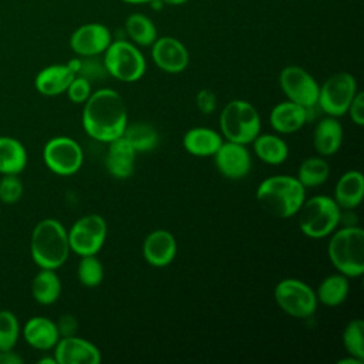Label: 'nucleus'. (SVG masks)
<instances>
[{"mask_svg":"<svg viewBox=\"0 0 364 364\" xmlns=\"http://www.w3.org/2000/svg\"><path fill=\"white\" fill-rule=\"evenodd\" d=\"M54 358L57 364H98L101 353L91 341L74 334L60 337L54 346Z\"/></svg>","mask_w":364,"mask_h":364,"instance_id":"nucleus-16","label":"nucleus"},{"mask_svg":"<svg viewBox=\"0 0 364 364\" xmlns=\"http://www.w3.org/2000/svg\"><path fill=\"white\" fill-rule=\"evenodd\" d=\"M306 199V188L291 175H272L256 189V200L270 215L282 219L296 216Z\"/></svg>","mask_w":364,"mask_h":364,"instance_id":"nucleus-2","label":"nucleus"},{"mask_svg":"<svg viewBox=\"0 0 364 364\" xmlns=\"http://www.w3.org/2000/svg\"><path fill=\"white\" fill-rule=\"evenodd\" d=\"M327 255L334 269L350 277L364 273V230L358 226H341L331 233Z\"/></svg>","mask_w":364,"mask_h":364,"instance_id":"nucleus-4","label":"nucleus"},{"mask_svg":"<svg viewBox=\"0 0 364 364\" xmlns=\"http://www.w3.org/2000/svg\"><path fill=\"white\" fill-rule=\"evenodd\" d=\"M222 142L220 132L206 127H193L182 136L185 151L193 156H213Z\"/></svg>","mask_w":364,"mask_h":364,"instance_id":"nucleus-23","label":"nucleus"},{"mask_svg":"<svg viewBox=\"0 0 364 364\" xmlns=\"http://www.w3.org/2000/svg\"><path fill=\"white\" fill-rule=\"evenodd\" d=\"M23 357L11 350L0 351V364H21Z\"/></svg>","mask_w":364,"mask_h":364,"instance_id":"nucleus-41","label":"nucleus"},{"mask_svg":"<svg viewBox=\"0 0 364 364\" xmlns=\"http://www.w3.org/2000/svg\"><path fill=\"white\" fill-rule=\"evenodd\" d=\"M328 176H330L328 162L324 159V156L316 155V156L306 158L300 164L296 178L306 189H310V188H317L326 183Z\"/></svg>","mask_w":364,"mask_h":364,"instance_id":"nucleus-31","label":"nucleus"},{"mask_svg":"<svg viewBox=\"0 0 364 364\" xmlns=\"http://www.w3.org/2000/svg\"><path fill=\"white\" fill-rule=\"evenodd\" d=\"M27 165L24 145L13 136H0V173L18 175Z\"/></svg>","mask_w":364,"mask_h":364,"instance_id":"nucleus-27","label":"nucleus"},{"mask_svg":"<svg viewBox=\"0 0 364 364\" xmlns=\"http://www.w3.org/2000/svg\"><path fill=\"white\" fill-rule=\"evenodd\" d=\"M212 158L219 173L232 181L243 179L252 169V156L247 145L239 142L223 141Z\"/></svg>","mask_w":364,"mask_h":364,"instance_id":"nucleus-13","label":"nucleus"},{"mask_svg":"<svg viewBox=\"0 0 364 364\" xmlns=\"http://www.w3.org/2000/svg\"><path fill=\"white\" fill-rule=\"evenodd\" d=\"M161 1L169 6H181V4H185L188 0H161Z\"/></svg>","mask_w":364,"mask_h":364,"instance_id":"nucleus-43","label":"nucleus"},{"mask_svg":"<svg viewBox=\"0 0 364 364\" xmlns=\"http://www.w3.org/2000/svg\"><path fill=\"white\" fill-rule=\"evenodd\" d=\"M102 61L108 75L122 82L141 80L146 70V61L139 48L127 40L111 41L102 54Z\"/></svg>","mask_w":364,"mask_h":364,"instance_id":"nucleus-7","label":"nucleus"},{"mask_svg":"<svg viewBox=\"0 0 364 364\" xmlns=\"http://www.w3.org/2000/svg\"><path fill=\"white\" fill-rule=\"evenodd\" d=\"M21 328L20 323L13 311L0 310V351L14 348Z\"/></svg>","mask_w":364,"mask_h":364,"instance_id":"nucleus-34","label":"nucleus"},{"mask_svg":"<svg viewBox=\"0 0 364 364\" xmlns=\"http://www.w3.org/2000/svg\"><path fill=\"white\" fill-rule=\"evenodd\" d=\"M112 41V34L107 26L87 23L75 28L70 37V47L78 57L101 55Z\"/></svg>","mask_w":364,"mask_h":364,"instance_id":"nucleus-14","label":"nucleus"},{"mask_svg":"<svg viewBox=\"0 0 364 364\" xmlns=\"http://www.w3.org/2000/svg\"><path fill=\"white\" fill-rule=\"evenodd\" d=\"M125 33L131 43L141 47H151L158 38V30L154 21L144 13H132L125 20Z\"/></svg>","mask_w":364,"mask_h":364,"instance_id":"nucleus-30","label":"nucleus"},{"mask_svg":"<svg viewBox=\"0 0 364 364\" xmlns=\"http://www.w3.org/2000/svg\"><path fill=\"white\" fill-rule=\"evenodd\" d=\"M61 294V280L55 270L40 269V272L31 280L33 299L44 306L53 304Z\"/></svg>","mask_w":364,"mask_h":364,"instance_id":"nucleus-28","label":"nucleus"},{"mask_svg":"<svg viewBox=\"0 0 364 364\" xmlns=\"http://www.w3.org/2000/svg\"><path fill=\"white\" fill-rule=\"evenodd\" d=\"M82 128L88 136L108 144L122 136L128 124V109L124 98L112 88L92 91L84 102Z\"/></svg>","mask_w":364,"mask_h":364,"instance_id":"nucleus-1","label":"nucleus"},{"mask_svg":"<svg viewBox=\"0 0 364 364\" xmlns=\"http://www.w3.org/2000/svg\"><path fill=\"white\" fill-rule=\"evenodd\" d=\"M65 92L71 102L84 104L92 92V82L82 75H75L68 84Z\"/></svg>","mask_w":364,"mask_h":364,"instance_id":"nucleus-36","label":"nucleus"},{"mask_svg":"<svg viewBox=\"0 0 364 364\" xmlns=\"http://www.w3.org/2000/svg\"><path fill=\"white\" fill-rule=\"evenodd\" d=\"M70 252L67 229L57 219L47 218L34 226L30 253L40 269L57 270L67 262Z\"/></svg>","mask_w":364,"mask_h":364,"instance_id":"nucleus-3","label":"nucleus"},{"mask_svg":"<svg viewBox=\"0 0 364 364\" xmlns=\"http://www.w3.org/2000/svg\"><path fill=\"white\" fill-rule=\"evenodd\" d=\"M75 77L67 64H51L40 70L34 78L36 90L46 97H55L65 92Z\"/></svg>","mask_w":364,"mask_h":364,"instance_id":"nucleus-22","label":"nucleus"},{"mask_svg":"<svg viewBox=\"0 0 364 364\" xmlns=\"http://www.w3.org/2000/svg\"><path fill=\"white\" fill-rule=\"evenodd\" d=\"M176 239L166 229L152 230L142 243V256L145 262L154 267L169 266L176 256Z\"/></svg>","mask_w":364,"mask_h":364,"instance_id":"nucleus-17","label":"nucleus"},{"mask_svg":"<svg viewBox=\"0 0 364 364\" xmlns=\"http://www.w3.org/2000/svg\"><path fill=\"white\" fill-rule=\"evenodd\" d=\"M21 333L28 346L41 351L54 348V346L60 340V333L57 330L55 321L44 316H34L28 318Z\"/></svg>","mask_w":364,"mask_h":364,"instance_id":"nucleus-20","label":"nucleus"},{"mask_svg":"<svg viewBox=\"0 0 364 364\" xmlns=\"http://www.w3.org/2000/svg\"><path fill=\"white\" fill-rule=\"evenodd\" d=\"M81 65L77 75H82L88 78L91 82L92 80H101L102 77L108 75L102 58L100 55H91V57H80Z\"/></svg>","mask_w":364,"mask_h":364,"instance_id":"nucleus-37","label":"nucleus"},{"mask_svg":"<svg viewBox=\"0 0 364 364\" xmlns=\"http://www.w3.org/2000/svg\"><path fill=\"white\" fill-rule=\"evenodd\" d=\"M255 155L267 165H280L289 156L287 142L277 134H259L252 142Z\"/></svg>","mask_w":364,"mask_h":364,"instance_id":"nucleus-25","label":"nucleus"},{"mask_svg":"<svg viewBox=\"0 0 364 364\" xmlns=\"http://www.w3.org/2000/svg\"><path fill=\"white\" fill-rule=\"evenodd\" d=\"M122 136L136 154L149 152L159 144V134L156 128L152 124L144 121L127 124Z\"/></svg>","mask_w":364,"mask_h":364,"instance_id":"nucleus-29","label":"nucleus"},{"mask_svg":"<svg viewBox=\"0 0 364 364\" xmlns=\"http://www.w3.org/2000/svg\"><path fill=\"white\" fill-rule=\"evenodd\" d=\"M38 363L40 364H57V361H55V358L54 357H43V358H40L38 360Z\"/></svg>","mask_w":364,"mask_h":364,"instance_id":"nucleus-44","label":"nucleus"},{"mask_svg":"<svg viewBox=\"0 0 364 364\" xmlns=\"http://www.w3.org/2000/svg\"><path fill=\"white\" fill-rule=\"evenodd\" d=\"M151 57L155 65L168 74H179L189 64L186 47L175 37H158L151 46Z\"/></svg>","mask_w":364,"mask_h":364,"instance_id":"nucleus-15","label":"nucleus"},{"mask_svg":"<svg viewBox=\"0 0 364 364\" xmlns=\"http://www.w3.org/2000/svg\"><path fill=\"white\" fill-rule=\"evenodd\" d=\"M55 326L60 333V337H68V336H74L77 333L78 321H77L75 316L67 313V314L60 316V318L55 321Z\"/></svg>","mask_w":364,"mask_h":364,"instance_id":"nucleus-40","label":"nucleus"},{"mask_svg":"<svg viewBox=\"0 0 364 364\" xmlns=\"http://www.w3.org/2000/svg\"><path fill=\"white\" fill-rule=\"evenodd\" d=\"M364 196V176L360 171L344 172L336 186L333 199L341 209H355Z\"/></svg>","mask_w":364,"mask_h":364,"instance_id":"nucleus-24","label":"nucleus"},{"mask_svg":"<svg viewBox=\"0 0 364 364\" xmlns=\"http://www.w3.org/2000/svg\"><path fill=\"white\" fill-rule=\"evenodd\" d=\"M136 152L134 148L119 136L108 142V149L105 155V168L112 178L127 179L134 173Z\"/></svg>","mask_w":364,"mask_h":364,"instance_id":"nucleus-18","label":"nucleus"},{"mask_svg":"<svg viewBox=\"0 0 364 364\" xmlns=\"http://www.w3.org/2000/svg\"><path fill=\"white\" fill-rule=\"evenodd\" d=\"M347 114L350 115V119L357 127L364 125V92L363 91H357V94L354 95L353 101L348 105Z\"/></svg>","mask_w":364,"mask_h":364,"instance_id":"nucleus-39","label":"nucleus"},{"mask_svg":"<svg viewBox=\"0 0 364 364\" xmlns=\"http://www.w3.org/2000/svg\"><path fill=\"white\" fill-rule=\"evenodd\" d=\"M195 102H196V108L199 109L200 114H203V115H210V114H213V111L216 109L218 97H216V94H215L212 90L203 88V90H200V91L196 94Z\"/></svg>","mask_w":364,"mask_h":364,"instance_id":"nucleus-38","label":"nucleus"},{"mask_svg":"<svg viewBox=\"0 0 364 364\" xmlns=\"http://www.w3.org/2000/svg\"><path fill=\"white\" fill-rule=\"evenodd\" d=\"M337 363H338V364H363L364 360H360V358H357V357L348 354L347 358H341V360H338Z\"/></svg>","mask_w":364,"mask_h":364,"instance_id":"nucleus-42","label":"nucleus"},{"mask_svg":"<svg viewBox=\"0 0 364 364\" xmlns=\"http://www.w3.org/2000/svg\"><path fill=\"white\" fill-rule=\"evenodd\" d=\"M341 338L347 354L364 360V323L361 318L350 320L343 330Z\"/></svg>","mask_w":364,"mask_h":364,"instance_id":"nucleus-33","label":"nucleus"},{"mask_svg":"<svg viewBox=\"0 0 364 364\" xmlns=\"http://www.w3.org/2000/svg\"><path fill=\"white\" fill-rule=\"evenodd\" d=\"M350 291L348 277L341 273L326 276L314 290L318 303L327 307H336L346 301Z\"/></svg>","mask_w":364,"mask_h":364,"instance_id":"nucleus-26","label":"nucleus"},{"mask_svg":"<svg viewBox=\"0 0 364 364\" xmlns=\"http://www.w3.org/2000/svg\"><path fill=\"white\" fill-rule=\"evenodd\" d=\"M43 159L53 173L71 176L81 169L84 152L75 139L60 135L46 142L43 148Z\"/></svg>","mask_w":364,"mask_h":364,"instance_id":"nucleus-10","label":"nucleus"},{"mask_svg":"<svg viewBox=\"0 0 364 364\" xmlns=\"http://www.w3.org/2000/svg\"><path fill=\"white\" fill-rule=\"evenodd\" d=\"M343 136L344 131L338 118L326 115L314 127L313 146L320 156H331L341 148Z\"/></svg>","mask_w":364,"mask_h":364,"instance_id":"nucleus-21","label":"nucleus"},{"mask_svg":"<svg viewBox=\"0 0 364 364\" xmlns=\"http://www.w3.org/2000/svg\"><path fill=\"white\" fill-rule=\"evenodd\" d=\"M279 85L286 98L304 108L317 105L318 82L300 65H286L279 74Z\"/></svg>","mask_w":364,"mask_h":364,"instance_id":"nucleus-12","label":"nucleus"},{"mask_svg":"<svg viewBox=\"0 0 364 364\" xmlns=\"http://www.w3.org/2000/svg\"><path fill=\"white\" fill-rule=\"evenodd\" d=\"M357 91V81L353 74L346 71L336 73L320 85L317 108L326 115L340 118L347 114Z\"/></svg>","mask_w":364,"mask_h":364,"instance_id":"nucleus-9","label":"nucleus"},{"mask_svg":"<svg viewBox=\"0 0 364 364\" xmlns=\"http://www.w3.org/2000/svg\"><path fill=\"white\" fill-rule=\"evenodd\" d=\"M277 306L294 318H309L317 309L314 290L300 279L287 277L280 280L273 290Z\"/></svg>","mask_w":364,"mask_h":364,"instance_id":"nucleus-8","label":"nucleus"},{"mask_svg":"<svg viewBox=\"0 0 364 364\" xmlns=\"http://www.w3.org/2000/svg\"><path fill=\"white\" fill-rule=\"evenodd\" d=\"M23 195V183L18 175H3L0 179V200L6 205L16 203Z\"/></svg>","mask_w":364,"mask_h":364,"instance_id":"nucleus-35","label":"nucleus"},{"mask_svg":"<svg viewBox=\"0 0 364 364\" xmlns=\"http://www.w3.org/2000/svg\"><path fill=\"white\" fill-rule=\"evenodd\" d=\"M219 128L226 141L249 145L262 132V119L252 102L232 100L220 111Z\"/></svg>","mask_w":364,"mask_h":364,"instance_id":"nucleus-6","label":"nucleus"},{"mask_svg":"<svg viewBox=\"0 0 364 364\" xmlns=\"http://www.w3.org/2000/svg\"><path fill=\"white\" fill-rule=\"evenodd\" d=\"M77 277L84 287H97L104 280V266L97 255L81 256L77 266Z\"/></svg>","mask_w":364,"mask_h":364,"instance_id":"nucleus-32","label":"nucleus"},{"mask_svg":"<svg viewBox=\"0 0 364 364\" xmlns=\"http://www.w3.org/2000/svg\"><path fill=\"white\" fill-rule=\"evenodd\" d=\"M107 222L98 213H90L73 223L68 233L70 250L78 256L97 255L107 239Z\"/></svg>","mask_w":364,"mask_h":364,"instance_id":"nucleus-11","label":"nucleus"},{"mask_svg":"<svg viewBox=\"0 0 364 364\" xmlns=\"http://www.w3.org/2000/svg\"><path fill=\"white\" fill-rule=\"evenodd\" d=\"M125 3H131V4H142V3H151L152 0H122Z\"/></svg>","mask_w":364,"mask_h":364,"instance_id":"nucleus-45","label":"nucleus"},{"mask_svg":"<svg viewBox=\"0 0 364 364\" xmlns=\"http://www.w3.org/2000/svg\"><path fill=\"white\" fill-rule=\"evenodd\" d=\"M296 215L299 229L304 236L321 239L330 236L338 228L341 208L331 196L316 195L306 198Z\"/></svg>","mask_w":364,"mask_h":364,"instance_id":"nucleus-5","label":"nucleus"},{"mask_svg":"<svg viewBox=\"0 0 364 364\" xmlns=\"http://www.w3.org/2000/svg\"><path fill=\"white\" fill-rule=\"evenodd\" d=\"M307 121V108L289 100L276 104L269 114L270 127L277 134H293L303 128Z\"/></svg>","mask_w":364,"mask_h":364,"instance_id":"nucleus-19","label":"nucleus"}]
</instances>
